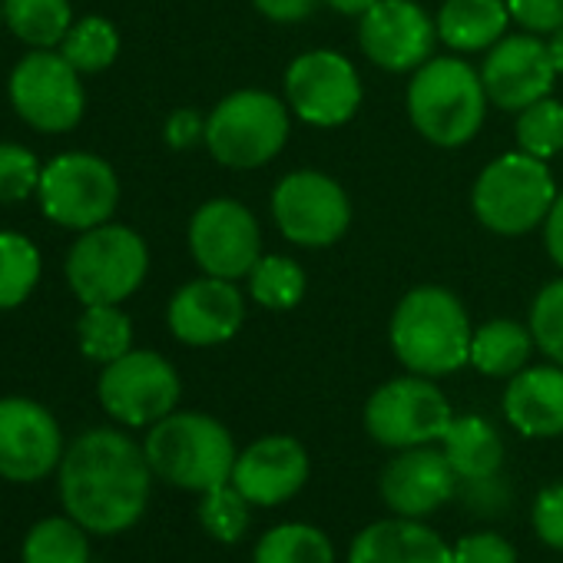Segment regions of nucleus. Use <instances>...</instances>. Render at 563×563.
Here are the masks:
<instances>
[{
  "instance_id": "obj_1",
  "label": "nucleus",
  "mask_w": 563,
  "mask_h": 563,
  "mask_svg": "<svg viewBox=\"0 0 563 563\" xmlns=\"http://www.w3.org/2000/svg\"><path fill=\"white\" fill-rule=\"evenodd\" d=\"M57 471L60 500L84 530L120 533L146 510L153 467L146 451L123 431L93 428L80 434Z\"/></svg>"
},
{
  "instance_id": "obj_2",
  "label": "nucleus",
  "mask_w": 563,
  "mask_h": 563,
  "mask_svg": "<svg viewBox=\"0 0 563 563\" xmlns=\"http://www.w3.org/2000/svg\"><path fill=\"white\" fill-rule=\"evenodd\" d=\"M471 339L464 306L438 286L411 289L391 316V349L398 362L424 378L451 375L467 365Z\"/></svg>"
},
{
  "instance_id": "obj_3",
  "label": "nucleus",
  "mask_w": 563,
  "mask_h": 563,
  "mask_svg": "<svg viewBox=\"0 0 563 563\" xmlns=\"http://www.w3.org/2000/svg\"><path fill=\"white\" fill-rule=\"evenodd\" d=\"M143 451L153 474L183 490H209L232 481L239 457L232 434L199 411H176L156 421Z\"/></svg>"
},
{
  "instance_id": "obj_4",
  "label": "nucleus",
  "mask_w": 563,
  "mask_h": 563,
  "mask_svg": "<svg viewBox=\"0 0 563 563\" xmlns=\"http://www.w3.org/2000/svg\"><path fill=\"white\" fill-rule=\"evenodd\" d=\"M487 90L474 67L438 57L418 67L408 87V113L415 130L434 146H464L484 123Z\"/></svg>"
},
{
  "instance_id": "obj_5",
  "label": "nucleus",
  "mask_w": 563,
  "mask_h": 563,
  "mask_svg": "<svg viewBox=\"0 0 563 563\" xmlns=\"http://www.w3.org/2000/svg\"><path fill=\"white\" fill-rule=\"evenodd\" d=\"M150 249L130 225L103 222L80 232L67 255V282L84 306H120L146 278Z\"/></svg>"
},
{
  "instance_id": "obj_6",
  "label": "nucleus",
  "mask_w": 563,
  "mask_h": 563,
  "mask_svg": "<svg viewBox=\"0 0 563 563\" xmlns=\"http://www.w3.org/2000/svg\"><path fill=\"white\" fill-rule=\"evenodd\" d=\"M556 199L553 176L530 153L494 159L474 183V216L497 235H523L540 225Z\"/></svg>"
},
{
  "instance_id": "obj_7",
  "label": "nucleus",
  "mask_w": 563,
  "mask_h": 563,
  "mask_svg": "<svg viewBox=\"0 0 563 563\" xmlns=\"http://www.w3.org/2000/svg\"><path fill=\"white\" fill-rule=\"evenodd\" d=\"M289 140V110L272 93H229L206 117V146L229 169L265 166Z\"/></svg>"
},
{
  "instance_id": "obj_8",
  "label": "nucleus",
  "mask_w": 563,
  "mask_h": 563,
  "mask_svg": "<svg viewBox=\"0 0 563 563\" xmlns=\"http://www.w3.org/2000/svg\"><path fill=\"white\" fill-rule=\"evenodd\" d=\"M37 202L51 222L87 232L110 222L120 202V183L107 159L93 153H60L41 173Z\"/></svg>"
},
{
  "instance_id": "obj_9",
  "label": "nucleus",
  "mask_w": 563,
  "mask_h": 563,
  "mask_svg": "<svg viewBox=\"0 0 563 563\" xmlns=\"http://www.w3.org/2000/svg\"><path fill=\"white\" fill-rule=\"evenodd\" d=\"M8 97L18 117L41 133L74 130L87 107L80 70L60 51H31L21 57L11 70Z\"/></svg>"
},
{
  "instance_id": "obj_10",
  "label": "nucleus",
  "mask_w": 563,
  "mask_h": 563,
  "mask_svg": "<svg viewBox=\"0 0 563 563\" xmlns=\"http://www.w3.org/2000/svg\"><path fill=\"white\" fill-rule=\"evenodd\" d=\"M97 395L110 418L130 428H146L173 415L179 401V375L163 355L130 349L123 358L103 365Z\"/></svg>"
},
{
  "instance_id": "obj_11",
  "label": "nucleus",
  "mask_w": 563,
  "mask_h": 563,
  "mask_svg": "<svg viewBox=\"0 0 563 563\" xmlns=\"http://www.w3.org/2000/svg\"><path fill=\"white\" fill-rule=\"evenodd\" d=\"M454 415L428 378H395L365 405V428L385 448H421L441 441Z\"/></svg>"
},
{
  "instance_id": "obj_12",
  "label": "nucleus",
  "mask_w": 563,
  "mask_h": 563,
  "mask_svg": "<svg viewBox=\"0 0 563 563\" xmlns=\"http://www.w3.org/2000/svg\"><path fill=\"white\" fill-rule=\"evenodd\" d=\"M272 216L289 242L319 249L345 235L352 222V206L335 179L316 169H302V173H289L275 186Z\"/></svg>"
},
{
  "instance_id": "obj_13",
  "label": "nucleus",
  "mask_w": 563,
  "mask_h": 563,
  "mask_svg": "<svg viewBox=\"0 0 563 563\" xmlns=\"http://www.w3.org/2000/svg\"><path fill=\"white\" fill-rule=\"evenodd\" d=\"M189 252L206 275L235 282L262 258L258 222L242 202L212 199L189 222Z\"/></svg>"
},
{
  "instance_id": "obj_14",
  "label": "nucleus",
  "mask_w": 563,
  "mask_h": 563,
  "mask_svg": "<svg viewBox=\"0 0 563 563\" xmlns=\"http://www.w3.org/2000/svg\"><path fill=\"white\" fill-rule=\"evenodd\" d=\"M286 97L299 120L312 126H342L362 103V84L349 57L335 51H312L286 70Z\"/></svg>"
},
{
  "instance_id": "obj_15",
  "label": "nucleus",
  "mask_w": 563,
  "mask_h": 563,
  "mask_svg": "<svg viewBox=\"0 0 563 563\" xmlns=\"http://www.w3.org/2000/svg\"><path fill=\"white\" fill-rule=\"evenodd\" d=\"M64 461L57 418L31 398H0V477L31 484Z\"/></svg>"
},
{
  "instance_id": "obj_16",
  "label": "nucleus",
  "mask_w": 563,
  "mask_h": 563,
  "mask_svg": "<svg viewBox=\"0 0 563 563\" xmlns=\"http://www.w3.org/2000/svg\"><path fill=\"white\" fill-rule=\"evenodd\" d=\"M438 27L415 0H378L372 11L362 14L358 41L368 60L378 67L401 74L428 64Z\"/></svg>"
},
{
  "instance_id": "obj_17",
  "label": "nucleus",
  "mask_w": 563,
  "mask_h": 563,
  "mask_svg": "<svg viewBox=\"0 0 563 563\" xmlns=\"http://www.w3.org/2000/svg\"><path fill=\"white\" fill-rule=\"evenodd\" d=\"M166 319H169V332L183 345H196V349L222 345L242 329L245 302L229 278L206 275L189 282V286H183L173 296Z\"/></svg>"
},
{
  "instance_id": "obj_18",
  "label": "nucleus",
  "mask_w": 563,
  "mask_h": 563,
  "mask_svg": "<svg viewBox=\"0 0 563 563\" xmlns=\"http://www.w3.org/2000/svg\"><path fill=\"white\" fill-rule=\"evenodd\" d=\"M553 77L556 67L550 47L540 44L533 34L497 41V47L487 54L481 70L487 100H494L500 110H517V113L543 100L553 87Z\"/></svg>"
},
{
  "instance_id": "obj_19",
  "label": "nucleus",
  "mask_w": 563,
  "mask_h": 563,
  "mask_svg": "<svg viewBox=\"0 0 563 563\" xmlns=\"http://www.w3.org/2000/svg\"><path fill=\"white\" fill-rule=\"evenodd\" d=\"M309 481V454L289 434H268L249 444L232 467V484L249 504L278 507L292 500Z\"/></svg>"
},
{
  "instance_id": "obj_20",
  "label": "nucleus",
  "mask_w": 563,
  "mask_h": 563,
  "mask_svg": "<svg viewBox=\"0 0 563 563\" xmlns=\"http://www.w3.org/2000/svg\"><path fill=\"white\" fill-rule=\"evenodd\" d=\"M457 474L444 451L428 444L405 448L382 474V497L398 517H424L448 504L457 490Z\"/></svg>"
},
{
  "instance_id": "obj_21",
  "label": "nucleus",
  "mask_w": 563,
  "mask_h": 563,
  "mask_svg": "<svg viewBox=\"0 0 563 563\" xmlns=\"http://www.w3.org/2000/svg\"><path fill=\"white\" fill-rule=\"evenodd\" d=\"M504 415L523 438L563 434V368H523L504 391Z\"/></svg>"
},
{
  "instance_id": "obj_22",
  "label": "nucleus",
  "mask_w": 563,
  "mask_h": 563,
  "mask_svg": "<svg viewBox=\"0 0 563 563\" xmlns=\"http://www.w3.org/2000/svg\"><path fill=\"white\" fill-rule=\"evenodd\" d=\"M349 563H454V550L424 523L398 517L365 527L349 550Z\"/></svg>"
},
{
  "instance_id": "obj_23",
  "label": "nucleus",
  "mask_w": 563,
  "mask_h": 563,
  "mask_svg": "<svg viewBox=\"0 0 563 563\" xmlns=\"http://www.w3.org/2000/svg\"><path fill=\"white\" fill-rule=\"evenodd\" d=\"M507 0H444L438 14V37L454 51H484L507 31Z\"/></svg>"
},
{
  "instance_id": "obj_24",
  "label": "nucleus",
  "mask_w": 563,
  "mask_h": 563,
  "mask_svg": "<svg viewBox=\"0 0 563 563\" xmlns=\"http://www.w3.org/2000/svg\"><path fill=\"white\" fill-rule=\"evenodd\" d=\"M444 444V457L451 461L454 474L461 481H484L494 477L504 464V441L494 431L490 421L467 415V418H454L451 428L441 438Z\"/></svg>"
},
{
  "instance_id": "obj_25",
  "label": "nucleus",
  "mask_w": 563,
  "mask_h": 563,
  "mask_svg": "<svg viewBox=\"0 0 563 563\" xmlns=\"http://www.w3.org/2000/svg\"><path fill=\"white\" fill-rule=\"evenodd\" d=\"M530 349H533L530 329H523L510 319H494L474 332L471 365L487 378H507V375L514 378L517 372H523Z\"/></svg>"
},
{
  "instance_id": "obj_26",
  "label": "nucleus",
  "mask_w": 563,
  "mask_h": 563,
  "mask_svg": "<svg viewBox=\"0 0 563 563\" xmlns=\"http://www.w3.org/2000/svg\"><path fill=\"white\" fill-rule=\"evenodd\" d=\"M8 31L34 51H54L74 27L70 0H4Z\"/></svg>"
},
{
  "instance_id": "obj_27",
  "label": "nucleus",
  "mask_w": 563,
  "mask_h": 563,
  "mask_svg": "<svg viewBox=\"0 0 563 563\" xmlns=\"http://www.w3.org/2000/svg\"><path fill=\"white\" fill-rule=\"evenodd\" d=\"M41 282V249L21 232H0V312L31 299Z\"/></svg>"
},
{
  "instance_id": "obj_28",
  "label": "nucleus",
  "mask_w": 563,
  "mask_h": 563,
  "mask_svg": "<svg viewBox=\"0 0 563 563\" xmlns=\"http://www.w3.org/2000/svg\"><path fill=\"white\" fill-rule=\"evenodd\" d=\"M77 339L90 362L110 365L133 349V325L120 306H87L77 322Z\"/></svg>"
},
{
  "instance_id": "obj_29",
  "label": "nucleus",
  "mask_w": 563,
  "mask_h": 563,
  "mask_svg": "<svg viewBox=\"0 0 563 563\" xmlns=\"http://www.w3.org/2000/svg\"><path fill=\"white\" fill-rule=\"evenodd\" d=\"M252 563H335V550L319 527L282 523L258 540Z\"/></svg>"
},
{
  "instance_id": "obj_30",
  "label": "nucleus",
  "mask_w": 563,
  "mask_h": 563,
  "mask_svg": "<svg viewBox=\"0 0 563 563\" xmlns=\"http://www.w3.org/2000/svg\"><path fill=\"white\" fill-rule=\"evenodd\" d=\"M249 296L275 312L296 309L306 296V272L296 258L286 255H262L249 272Z\"/></svg>"
},
{
  "instance_id": "obj_31",
  "label": "nucleus",
  "mask_w": 563,
  "mask_h": 563,
  "mask_svg": "<svg viewBox=\"0 0 563 563\" xmlns=\"http://www.w3.org/2000/svg\"><path fill=\"white\" fill-rule=\"evenodd\" d=\"M24 563H90L84 527L67 517H44L24 540Z\"/></svg>"
},
{
  "instance_id": "obj_32",
  "label": "nucleus",
  "mask_w": 563,
  "mask_h": 563,
  "mask_svg": "<svg viewBox=\"0 0 563 563\" xmlns=\"http://www.w3.org/2000/svg\"><path fill=\"white\" fill-rule=\"evenodd\" d=\"M60 54L80 74H100V70H107L117 60L120 34H117V27L107 18H84V21H77L67 31V37L60 44Z\"/></svg>"
},
{
  "instance_id": "obj_33",
  "label": "nucleus",
  "mask_w": 563,
  "mask_h": 563,
  "mask_svg": "<svg viewBox=\"0 0 563 563\" xmlns=\"http://www.w3.org/2000/svg\"><path fill=\"white\" fill-rule=\"evenodd\" d=\"M517 143H520V153H530L537 159L556 156L563 150V103L543 97L530 103L527 110H520Z\"/></svg>"
},
{
  "instance_id": "obj_34",
  "label": "nucleus",
  "mask_w": 563,
  "mask_h": 563,
  "mask_svg": "<svg viewBox=\"0 0 563 563\" xmlns=\"http://www.w3.org/2000/svg\"><path fill=\"white\" fill-rule=\"evenodd\" d=\"M199 520L209 537H216L222 543H235L249 527V500L242 497V490L232 481H225L219 487L202 490Z\"/></svg>"
},
{
  "instance_id": "obj_35",
  "label": "nucleus",
  "mask_w": 563,
  "mask_h": 563,
  "mask_svg": "<svg viewBox=\"0 0 563 563\" xmlns=\"http://www.w3.org/2000/svg\"><path fill=\"white\" fill-rule=\"evenodd\" d=\"M530 335L537 349L563 368V278L550 282L530 306Z\"/></svg>"
},
{
  "instance_id": "obj_36",
  "label": "nucleus",
  "mask_w": 563,
  "mask_h": 563,
  "mask_svg": "<svg viewBox=\"0 0 563 563\" xmlns=\"http://www.w3.org/2000/svg\"><path fill=\"white\" fill-rule=\"evenodd\" d=\"M41 159L21 143H0V202H21L37 196L41 186Z\"/></svg>"
},
{
  "instance_id": "obj_37",
  "label": "nucleus",
  "mask_w": 563,
  "mask_h": 563,
  "mask_svg": "<svg viewBox=\"0 0 563 563\" xmlns=\"http://www.w3.org/2000/svg\"><path fill=\"white\" fill-rule=\"evenodd\" d=\"M454 563H517V550L500 533H471L457 540Z\"/></svg>"
},
{
  "instance_id": "obj_38",
  "label": "nucleus",
  "mask_w": 563,
  "mask_h": 563,
  "mask_svg": "<svg viewBox=\"0 0 563 563\" xmlns=\"http://www.w3.org/2000/svg\"><path fill=\"white\" fill-rule=\"evenodd\" d=\"M507 11L530 34H553L563 27V0H507Z\"/></svg>"
},
{
  "instance_id": "obj_39",
  "label": "nucleus",
  "mask_w": 563,
  "mask_h": 563,
  "mask_svg": "<svg viewBox=\"0 0 563 563\" xmlns=\"http://www.w3.org/2000/svg\"><path fill=\"white\" fill-rule=\"evenodd\" d=\"M533 530L547 547L563 550V484L540 490L533 504Z\"/></svg>"
},
{
  "instance_id": "obj_40",
  "label": "nucleus",
  "mask_w": 563,
  "mask_h": 563,
  "mask_svg": "<svg viewBox=\"0 0 563 563\" xmlns=\"http://www.w3.org/2000/svg\"><path fill=\"white\" fill-rule=\"evenodd\" d=\"M166 143L173 150H192L196 143H206V120L196 110H176L166 120Z\"/></svg>"
},
{
  "instance_id": "obj_41",
  "label": "nucleus",
  "mask_w": 563,
  "mask_h": 563,
  "mask_svg": "<svg viewBox=\"0 0 563 563\" xmlns=\"http://www.w3.org/2000/svg\"><path fill=\"white\" fill-rule=\"evenodd\" d=\"M258 8V14H265L268 21H278V24H292V21H306L322 0H252Z\"/></svg>"
},
{
  "instance_id": "obj_42",
  "label": "nucleus",
  "mask_w": 563,
  "mask_h": 563,
  "mask_svg": "<svg viewBox=\"0 0 563 563\" xmlns=\"http://www.w3.org/2000/svg\"><path fill=\"white\" fill-rule=\"evenodd\" d=\"M543 239H547L550 258L563 268V192H556V199L543 219Z\"/></svg>"
},
{
  "instance_id": "obj_43",
  "label": "nucleus",
  "mask_w": 563,
  "mask_h": 563,
  "mask_svg": "<svg viewBox=\"0 0 563 563\" xmlns=\"http://www.w3.org/2000/svg\"><path fill=\"white\" fill-rule=\"evenodd\" d=\"M325 4L339 14H349V18H362L365 11H372L378 0H325Z\"/></svg>"
},
{
  "instance_id": "obj_44",
  "label": "nucleus",
  "mask_w": 563,
  "mask_h": 563,
  "mask_svg": "<svg viewBox=\"0 0 563 563\" xmlns=\"http://www.w3.org/2000/svg\"><path fill=\"white\" fill-rule=\"evenodd\" d=\"M547 47H550V57H553L556 74H563V27L550 34V44H547Z\"/></svg>"
},
{
  "instance_id": "obj_45",
  "label": "nucleus",
  "mask_w": 563,
  "mask_h": 563,
  "mask_svg": "<svg viewBox=\"0 0 563 563\" xmlns=\"http://www.w3.org/2000/svg\"><path fill=\"white\" fill-rule=\"evenodd\" d=\"M0 27H4V0H0Z\"/></svg>"
}]
</instances>
